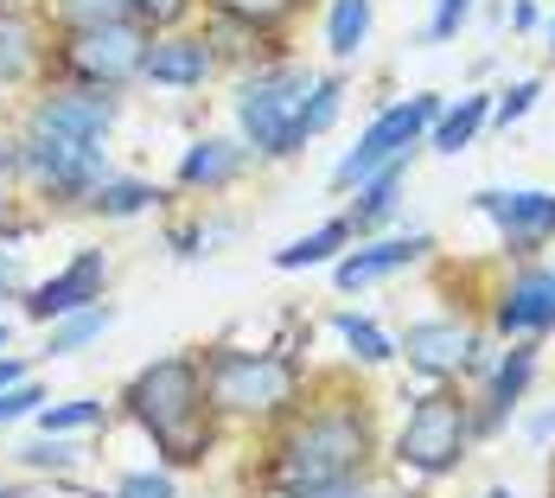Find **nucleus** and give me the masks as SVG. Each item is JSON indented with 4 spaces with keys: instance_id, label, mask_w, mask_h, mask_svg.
Instances as JSON below:
<instances>
[{
    "instance_id": "14",
    "label": "nucleus",
    "mask_w": 555,
    "mask_h": 498,
    "mask_svg": "<svg viewBox=\"0 0 555 498\" xmlns=\"http://www.w3.org/2000/svg\"><path fill=\"white\" fill-rule=\"evenodd\" d=\"M537 358H543V345H537V339H517L499 365L486 371V390L473 396V442L499 435L504 422H511V409L524 403V390H530V378H537Z\"/></svg>"
},
{
    "instance_id": "34",
    "label": "nucleus",
    "mask_w": 555,
    "mask_h": 498,
    "mask_svg": "<svg viewBox=\"0 0 555 498\" xmlns=\"http://www.w3.org/2000/svg\"><path fill=\"white\" fill-rule=\"evenodd\" d=\"M185 7H192V0H128V20L147 26V33H167V26L185 20Z\"/></svg>"
},
{
    "instance_id": "5",
    "label": "nucleus",
    "mask_w": 555,
    "mask_h": 498,
    "mask_svg": "<svg viewBox=\"0 0 555 498\" xmlns=\"http://www.w3.org/2000/svg\"><path fill=\"white\" fill-rule=\"evenodd\" d=\"M307 90H313V71L307 64H262L256 77H243V90H236L243 148L262 154V161H294L307 148V135H300Z\"/></svg>"
},
{
    "instance_id": "40",
    "label": "nucleus",
    "mask_w": 555,
    "mask_h": 498,
    "mask_svg": "<svg viewBox=\"0 0 555 498\" xmlns=\"http://www.w3.org/2000/svg\"><path fill=\"white\" fill-rule=\"evenodd\" d=\"M511 26H517V33H530V26H537V7H530V0H517V7H511Z\"/></svg>"
},
{
    "instance_id": "38",
    "label": "nucleus",
    "mask_w": 555,
    "mask_h": 498,
    "mask_svg": "<svg viewBox=\"0 0 555 498\" xmlns=\"http://www.w3.org/2000/svg\"><path fill=\"white\" fill-rule=\"evenodd\" d=\"M524 435H530L537 447H543V442H555V403L543 409V416H530V429H524Z\"/></svg>"
},
{
    "instance_id": "44",
    "label": "nucleus",
    "mask_w": 555,
    "mask_h": 498,
    "mask_svg": "<svg viewBox=\"0 0 555 498\" xmlns=\"http://www.w3.org/2000/svg\"><path fill=\"white\" fill-rule=\"evenodd\" d=\"M479 498H511V486H492V493H479Z\"/></svg>"
},
{
    "instance_id": "20",
    "label": "nucleus",
    "mask_w": 555,
    "mask_h": 498,
    "mask_svg": "<svg viewBox=\"0 0 555 498\" xmlns=\"http://www.w3.org/2000/svg\"><path fill=\"white\" fill-rule=\"evenodd\" d=\"M351 237H358V230H351L345 218H326L320 230H307V237H294L287 250H275V269H281V276H294V269H320V263H338V256L351 250Z\"/></svg>"
},
{
    "instance_id": "41",
    "label": "nucleus",
    "mask_w": 555,
    "mask_h": 498,
    "mask_svg": "<svg viewBox=\"0 0 555 498\" xmlns=\"http://www.w3.org/2000/svg\"><path fill=\"white\" fill-rule=\"evenodd\" d=\"M0 173H20V141H0Z\"/></svg>"
},
{
    "instance_id": "4",
    "label": "nucleus",
    "mask_w": 555,
    "mask_h": 498,
    "mask_svg": "<svg viewBox=\"0 0 555 498\" xmlns=\"http://www.w3.org/2000/svg\"><path fill=\"white\" fill-rule=\"evenodd\" d=\"M466 454H473V396L453 384H428L409 403V416L389 442V460L415 480H447L466 467Z\"/></svg>"
},
{
    "instance_id": "22",
    "label": "nucleus",
    "mask_w": 555,
    "mask_h": 498,
    "mask_svg": "<svg viewBox=\"0 0 555 498\" xmlns=\"http://www.w3.org/2000/svg\"><path fill=\"white\" fill-rule=\"evenodd\" d=\"M167 192L154 186V179H121V173H109L96 192H90V205L83 212H96V218H141V212H154Z\"/></svg>"
},
{
    "instance_id": "31",
    "label": "nucleus",
    "mask_w": 555,
    "mask_h": 498,
    "mask_svg": "<svg viewBox=\"0 0 555 498\" xmlns=\"http://www.w3.org/2000/svg\"><path fill=\"white\" fill-rule=\"evenodd\" d=\"M109 498H179V486L167 467H141V473H121Z\"/></svg>"
},
{
    "instance_id": "32",
    "label": "nucleus",
    "mask_w": 555,
    "mask_h": 498,
    "mask_svg": "<svg viewBox=\"0 0 555 498\" xmlns=\"http://www.w3.org/2000/svg\"><path fill=\"white\" fill-rule=\"evenodd\" d=\"M537 97H543V84H537V77H524V84H511L504 97H492V128H511V122H524V115L537 110Z\"/></svg>"
},
{
    "instance_id": "9",
    "label": "nucleus",
    "mask_w": 555,
    "mask_h": 498,
    "mask_svg": "<svg viewBox=\"0 0 555 498\" xmlns=\"http://www.w3.org/2000/svg\"><path fill=\"white\" fill-rule=\"evenodd\" d=\"M396 352L409 358L415 378L453 384V378H466V365H473L486 345H479V332L466 327V320H415V327L396 339Z\"/></svg>"
},
{
    "instance_id": "29",
    "label": "nucleus",
    "mask_w": 555,
    "mask_h": 498,
    "mask_svg": "<svg viewBox=\"0 0 555 498\" xmlns=\"http://www.w3.org/2000/svg\"><path fill=\"white\" fill-rule=\"evenodd\" d=\"M345 110V84L338 77H313V90H307V103H300V135L313 141V135H326Z\"/></svg>"
},
{
    "instance_id": "43",
    "label": "nucleus",
    "mask_w": 555,
    "mask_h": 498,
    "mask_svg": "<svg viewBox=\"0 0 555 498\" xmlns=\"http://www.w3.org/2000/svg\"><path fill=\"white\" fill-rule=\"evenodd\" d=\"M0 498H33V493H20V486H0Z\"/></svg>"
},
{
    "instance_id": "37",
    "label": "nucleus",
    "mask_w": 555,
    "mask_h": 498,
    "mask_svg": "<svg viewBox=\"0 0 555 498\" xmlns=\"http://www.w3.org/2000/svg\"><path fill=\"white\" fill-rule=\"evenodd\" d=\"M13 294H20V256L0 250V301H13Z\"/></svg>"
},
{
    "instance_id": "24",
    "label": "nucleus",
    "mask_w": 555,
    "mask_h": 498,
    "mask_svg": "<svg viewBox=\"0 0 555 498\" xmlns=\"http://www.w3.org/2000/svg\"><path fill=\"white\" fill-rule=\"evenodd\" d=\"M13 467H26V473H52V480H70V473L83 467V447L70 442V435H39V442L13 447Z\"/></svg>"
},
{
    "instance_id": "8",
    "label": "nucleus",
    "mask_w": 555,
    "mask_h": 498,
    "mask_svg": "<svg viewBox=\"0 0 555 498\" xmlns=\"http://www.w3.org/2000/svg\"><path fill=\"white\" fill-rule=\"evenodd\" d=\"M147 39H154V33L134 26V20L64 33V39H57V71H64V84H83V90H121V84L141 77Z\"/></svg>"
},
{
    "instance_id": "30",
    "label": "nucleus",
    "mask_w": 555,
    "mask_h": 498,
    "mask_svg": "<svg viewBox=\"0 0 555 498\" xmlns=\"http://www.w3.org/2000/svg\"><path fill=\"white\" fill-rule=\"evenodd\" d=\"M52 20L64 33H83V26H115L128 20V0H52Z\"/></svg>"
},
{
    "instance_id": "12",
    "label": "nucleus",
    "mask_w": 555,
    "mask_h": 498,
    "mask_svg": "<svg viewBox=\"0 0 555 498\" xmlns=\"http://www.w3.org/2000/svg\"><path fill=\"white\" fill-rule=\"evenodd\" d=\"M115 90H83V84H57L46 90L33 115H26V128H46V135H70V141H103L115 128Z\"/></svg>"
},
{
    "instance_id": "7",
    "label": "nucleus",
    "mask_w": 555,
    "mask_h": 498,
    "mask_svg": "<svg viewBox=\"0 0 555 498\" xmlns=\"http://www.w3.org/2000/svg\"><path fill=\"white\" fill-rule=\"evenodd\" d=\"M441 110H447V103L435 97V90L402 97V103L377 110V122L358 135V148L333 166V186H338V192H351V186H364L371 173H384L389 161H409V154L428 141V128H435V115H441Z\"/></svg>"
},
{
    "instance_id": "3",
    "label": "nucleus",
    "mask_w": 555,
    "mask_h": 498,
    "mask_svg": "<svg viewBox=\"0 0 555 498\" xmlns=\"http://www.w3.org/2000/svg\"><path fill=\"white\" fill-rule=\"evenodd\" d=\"M198 378L218 422H281L307 396V365L281 345H211L198 352Z\"/></svg>"
},
{
    "instance_id": "6",
    "label": "nucleus",
    "mask_w": 555,
    "mask_h": 498,
    "mask_svg": "<svg viewBox=\"0 0 555 498\" xmlns=\"http://www.w3.org/2000/svg\"><path fill=\"white\" fill-rule=\"evenodd\" d=\"M20 179L46 205H90V192L109 179V154H103V141H70V135L26 128L20 135Z\"/></svg>"
},
{
    "instance_id": "11",
    "label": "nucleus",
    "mask_w": 555,
    "mask_h": 498,
    "mask_svg": "<svg viewBox=\"0 0 555 498\" xmlns=\"http://www.w3.org/2000/svg\"><path fill=\"white\" fill-rule=\"evenodd\" d=\"M479 205V218L499 224L504 237V256H517V263H530L543 243H555V192H479L473 199Z\"/></svg>"
},
{
    "instance_id": "35",
    "label": "nucleus",
    "mask_w": 555,
    "mask_h": 498,
    "mask_svg": "<svg viewBox=\"0 0 555 498\" xmlns=\"http://www.w3.org/2000/svg\"><path fill=\"white\" fill-rule=\"evenodd\" d=\"M466 13H473V0H435V20H428V39H453V33L466 26Z\"/></svg>"
},
{
    "instance_id": "27",
    "label": "nucleus",
    "mask_w": 555,
    "mask_h": 498,
    "mask_svg": "<svg viewBox=\"0 0 555 498\" xmlns=\"http://www.w3.org/2000/svg\"><path fill=\"white\" fill-rule=\"evenodd\" d=\"M109 409L96 396H70V403H46L39 409V435H83V429H103Z\"/></svg>"
},
{
    "instance_id": "26",
    "label": "nucleus",
    "mask_w": 555,
    "mask_h": 498,
    "mask_svg": "<svg viewBox=\"0 0 555 498\" xmlns=\"http://www.w3.org/2000/svg\"><path fill=\"white\" fill-rule=\"evenodd\" d=\"M333 332L351 345L358 365H389V358H396V339H389L377 320H364V314H333Z\"/></svg>"
},
{
    "instance_id": "39",
    "label": "nucleus",
    "mask_w": 555,
    "mask_h": 498,
    "mask_svg": "<svg viewBox=\"0 0 555 498\" xmlns=\"http://www.w3.org/2000/svg\"><path fill=\"white\" fill-rule=\"evenodd\" d=\"M26 378V358H13V352H0V390L7 384H20Z\"/></svg>"
},
{
    "instance_id": "16",
    "label": "nucleus",
    "mask_w": 555,
    "mask_h": 498,
    "mask_svg": "<svg viewBox=\"0 0 555 498\" xmlns=\"http://www.w3.org/2000/svg\"><path fill=\"white\" fill-rule=\"evenodd\" d=\"M211 71H218V52L198 33H154L147 58H141V77L160 84V90H198Z\"/></svg>"
},
{
    "instance_id": "21",
    "label": "nucleus",
    "mask_w": 555,
    "mask_h": 498,
    "mask_svg": "<svg viewBox=\"0 0 555 498\" xmlns=\"http://www.w3.org/2000/svg\"><path fill=\"white\" fill-rule=\"evenodd\" d=\"M492 122V97L486 90H473V97H460V103H447L435 115V128H428V148L435 154H460V148H473V135Z\"/></svg>"
},
{
    "instance_id": "19",
    "label": "nucleus",
    "mask_w": 555,
    "mask_h": 498,
    "mask_svg": "<svg viewBox=\"0 0 555 498\" xmlns=\"http://www.w3.org/2000/svg\"><path fill=\"white\" fill-rule=\"evenodd\" d=\"M39 26L26 20V13H13V7H0V90H13V84H26L33 71H39Z\"/></svg>"
},
{
    "instance_id": "2",
    "label": "nucleus",
    "mask_w": 555,
    "mask_h": 498,
    "mask_svg": "<svg viewBox=\"0 0 555 498\" xmlns=\"http://www.w3.org/2000/svg\"><path fill=\"white\" fill-rule=\"evenodd\" d=\"M121 416L154 442L167 473H192L218 454V416L205 403V378H198V358L192 352H172L141 365L128 384H121Z\"/></svg>"
},
{
    "instance_id": "18",
    "label": "nucleus",
    "mask_w": 555,
    "mask_h": 498,
    "mask_svg": "<svg viewBox=\"0 0 555 498\" xmlns=\"http://www.w3.org/2000/svg\"><path fill=\"white\" fill-rule=\"evenodd\" d=\"M415 161V154H409ZM409 161H389L384 173H371L364 186H358V199H351V212H345V224L364 237V230H384L389 218H396V205H402V186H409Z\"/></svg>"
},
{
    "instance_id": "33",
    "label": "nucleus",
    "mask_w": 555,
    "mask_h": 498,
    "mask_svg": "<svg viewBox=\"0 0 555 498\" xmlns=\"http://www.w3.org/2000/svg\"><path fill=\"white\" fill-rule=\"evenodd\" d=\"M39 409H46V384L39 378H20V384L0 390V429L20 422V416H39Z\"/></svg>"
},
{
    "instance_id": "1",
    "label": "nucleus",
    "mask_w": 555,
    "mask_h": 498,
    "mask_svg": "<svg viewBox=\"0 0 555 498\" xmlns=\"http://www.w3.org/2000/svg\"><path fill=\"white\" fill-rule=\"evenodd\" d=\"M384 454L377 435V403L364 390H326L320 403H294L275 422V442L262 460L269 498L294 486H371V467Z\"/></svg>"
},
{
    "instance_id": "25",
    "label": "nucleus",
    "mask_w": 555,
    "mask_h": 498,
    "mask_svg": "<svg viewBox=\"0 0 555 498\" xmlns=\"http://www.w3.org/2000/svg\"><path fill=\"white\" fill-rule=\"evenodd\" d=\"M364 39H371V0H333V13H326V46H333V58H358Z\"/></svg>"
},
{
    "instance_id": "10",
    "label": "nucleus",
    "mask_w": 555,
    "mask_h": 498,
    "mask_svg": "<svg viewBox=\"0 0 555 498\" xmlns=\"http://www.w3.org/2000/svg\"><path fill=\"white\" fill-rule=\"evenodd\" d=\"M103 288H109V256L103 250H77L57 276H46L39 288H26V320L52 327L64 314H83V307L103 301Z\"/></svg>"
},
{
    "instance_id": "42",
    "label": "nucleus",
    "mask_w": 555,
    "mask_h": 498,
    "mask_svg": "<svg viewBox=\"0 0 555 498\" xmlns=\"http://www.w3.org/2000/svg\"><path fill=\"white\" fill-rule=\"evenodd\" d=\"M7 345H13V327H7V320H0V352H7Z\"/></svg>"
},
{
    "instance_id": "45",
    "label": "nucleus",
    "mask_w": 555,
    "mask_h": 498,
    "mask_svg": "<svg viewBox=\"0 0 555 498\" xmlns=\"http://www.w3.org/2000/svg\"><path fill=\"white\" fill-rule=\"evenodd\" d=\"M550 46H555V20H550Z\"/></svg>"
},
{
    "instance_id": "17",
    "label": "nucleus",
    "mask_w": 555,
    "mask_h": 498,
    "mask_svg": "<svg viewBox=\"0 0 555 498\" xmlns=\"http://www.w3.org/2000/svg\"><path fill=\"white\" fill-rule=\"evenodd\" d=\"M243 166H249V148H243V141L205 135V141L185 148V161H179V186H185V192H223V186L243 179Z\"/></svg>"
},
{
    "instance_id": "23",
    "label": "nucleus",
    "mask_w": 555,
    "mask_h": 498,
    "mask_svg": "<svg viewBox=\"0 0 555 498\" xmlns=\"http://www.w3.org/2000/svg\"><path fill=\"white\" fill-rule=\"evenodd\" d=\"M109 327H115L109 301H96V307H83V314H64V320H52V332H46V358H70V352H83L90 339H103Z\"/></svg>"
},
{
    "instance_id": "13",
    "label": "nucleus",
    "mask_w": 555,
    "mask_h": 498,
    "mask_svg": "<svg viewBox=\"0 0 555 498\" xmlns=\"http://www.w3.org/2000/svg\"><path fill=\"white\" fill-rule=\"evenodd\" d=\"M492 332H504V339H543V332H555V269L524 263L517 276L504 281L499 301H492Z\"/></svg>"
},
{
    "instance_id": "36",
    "label": "nucleus",
    "mask_w": 555,
    "mask_h": 498,
    "mask_svg": "<svg viewBox=\"0 0 555 498\" xmlns=\"http://www.w3.org/2000/svg\"><path fill=\"white\" fill-rule=\"evenodd\" d=\"M172 256H198L205 250V224H172Z\"/></svg>"
},
{
    "instance_id": "28",
    "label": "nucleus",
    "mask_w": 555,
    "mask_h": 498,
    "mask_svg": "<svg viewBox=\"0 0 555 498\" xmlns=\"http://www.w3.org/2000/svg\"><path fill=\"white\" fill-rule=\"evenodd\" d=\"M211 13L230 20V26H243V33H262V26L294 20V13H300V0H211Z\"/></svg>"
},
{
    "instance_id": "15",
    "label": "nucleus",
    "mask_w": 555,
    "mask_h": 498,
    "mask_svg": "<svg viewBox=\"0 0 555 498\" xmlns=\"http://www.w3.org/2000/svg\"><path fill=\"white\" fill-rule=\"evenodd\" d=\"M435 250V237L428 230H415V237H377V243H358V250H345L333 263V281L345 294H358V288H371V281H389L402 276L409 263H422Z\"/></svg>"
}]
</instances>
